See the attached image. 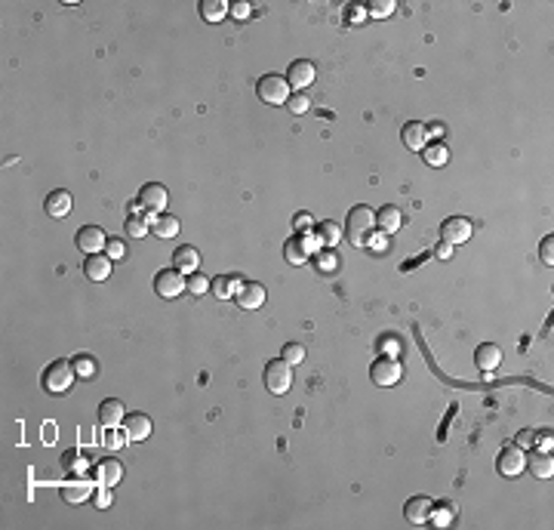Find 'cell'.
Masks as SVG:
<instances>
[{"label":"cell","instance_id":"obj_42","mask_svg":"<svg viewBox=\"0 0 554 530\" xmlns=\"http://www.w3.org/2000/svg\"><path fill=\"white\" fill-rule=\"evenodd\" d=\"M250 13H253V6L246 4V0H237V4H228V16H231V19H250Z\"/></svg>","mask_w":554,"mask_h":530},{"label":"cell","instance_id":"obj_43","mask_svg":"<svg viewBox=\"0 0 554 530\" xmlns=\"http://www.w3.org/2000/svg\"><path fill=\"white\" fill-rule=\"evenodd\" d=\"M539 256L545 265H554V238L548 234V238H542V247H539Z\"/></svg>","mask_w":554,"mask_h":530},{"label":"cell","instance_id":"obj_36","mask_svg":"<svg viewBox=\"0 0 554 530\" xmlns=\"http://www.w3.org/2000/svg\"><path fill=\"white\" fill-rule=\"evenodd\" d=\"M395 0H373L370 6H366V19H385V16L395 13Z\"/></svg>","mask_w":554,"mask_h":530},{"label":"cell","instance_id":"obj_45","mask_svg":"<svg viewBox=\"0 0 554 530\" xmlns=\"http://www.w3.org/2000/svg\"><path fill=\"white\" fill-rule=\"evenodd\" d=\"M111 502H114V493H111L108 484H99V493H96V506L99 509H108Z\"/></svg>","mask_w":554,"mask_h":530},{"label":"cell","instance_id":"obj_38","mask_svg":"<svg viewBox=\"0 0 554 530\" xmlns=\"http://www.w3.org/2000/svg\"><path fill=\"white\" fill-rule=\"evenodd\" d=\"M280 358H284L287 364H302V361H305V346H302V342H287L284 351H280Z\"/></svg>","mask_w":554,"mask_h":530},{"label":"cell","instance_id":"obj_39","mask_svg":"<svg viewBox=\"0 0 554 530\" xmlns=\"http://www.w3.org/2000/svg\"><path fill=\"white\" fill-rule=\"evenodd\" d=\"M188 293H191V296H203V293H210V277H203L200 272L188 275Z\"/></svg>","mask_w":554,"mask_h":530},{"label":"cell","instance_id":"obj_50","mask_svg":"<svg viewBox=\"0 0 554 530\" xmlns=\"http://www.w3.org/2000/svg\"><path fill=\"white\" fill-rule=\"evenodd\" d=\"M536 444L545 450V453H551V444H554V435H551V428L548 432H542V435H536Z\"/></svg>","mask_w":554,"mask_h":530},{"label":"cell","instance_id":"obj_30","mask_svg":"<svg viewBox=\"0 0 554 530\" xmlns=\"http://www.w3.org/2000/svg\"><path fill=\"white\" fill-rule=\"evenodd\" d=\"M198 13H200L203 22H212V25H216V22H222V19L228 16V4H225V0H200V4H198Z\"/></svg>","mask_w":554,"mask_h":530},{"label":"cell","instance_id":"obj_40","mask_svg":"<svg viewBox=\"0 0 554 530\" xmlns=\"http://www.w3.org/2000/svg\"><path fill=\"white\" fill-rule=\"evenodd\" d=\"M287 108H289L293 114H305V112L311 108V99L305 96V92H293V96L287 99Z\"/></svg>","mask_w":554,"mask_h":530},{"label":"cell","instance_id":"obj_9","mask_svg":"<svg viewBox=\"0 0 554 530\" xmlns=\"http://www.w3.org/2000/svg\"><path fill=\"white\" fill-rule=\"evenodd\" d=\"M499 472L505 478H517L526 469V457H524V447H517V444H511V447H502L499 450V459H496Z\"/></svg>","mask_w":554,"mask_h":530},{"label":"cell","instance_id":"obj_7","mask_svg":"<svg viewBox=\"0 0 554 530\" xmlns=\"http://www.w3.org/2000/svg\"><path fill=\"white\" fill-rule=\"evenodd\" d=\"M400 376H404V364H400L397 358H388V355H379L376 364L370 367V380L376 385H382V389L400 383Z\"/></svg>","mask_w":554,"mask_h":530},{"label":"cell","instance_id":"obj_25","mask_svg":"<svg viewBox=\"0 0 554 530\" xmlns=\"http://www.w3.org/2000/svg\"><path fill=\"white\" fill-rule=\"evenodd\" d=\"M376 225H379V231H385V234L397 231L400 225H404V213H400V207H395V204L379 207L376 210Z\"/></svg>","mask_w":554,"mask_h":530},{"label":"cell","instance_id":"obj_28","mask_svg":"<svg viewBox=\"0 0 554 530\" xmlns=\"http://www.w3.org/2000/svg\"><path fill=\"white\" fill-rule=\"evenodd\" d=\"M308 256H311V253H308V247H305V238H302V234H296V238H289V241L284 243V259H287L289 265H302Z\"/></svg>","mask_w":554,"mask_h":530},{"label":"cell","instance_id":"obj_41","mask_svg":"<svg viewBox=\"0 0 554 530\" xmlns=\"http://www.w3.org/2000/svg\"><path fill=\"white\" fill-rule=\"evenodd\" d=\"M366 247H370L373 253H385V250H388V234L373 229V231H370V238H366Z\"/></svg>","mask_w":554,"mask_h":530},{"label":"cell","instance_id":"obj_48","mask_svg":"<svg viewBox=\"0 0 554 530\" xmlns=\"http://www.w3.org/2000/svg\"><path fill=\"white\" fill-rule=\"evenodd\" d=\"M514 444H517V447H533V444H536V432H530V428H524V432H517Z\"/></svg>","mask_w":554,"mask_h":530},{"label":"cell","instance_id":"obj_5","mask_svg":"<svg viewBox=\"0 0 554 530\" xmlns=\"http://www.w3.org/2000/svg\"><path fill=\"white\" fill-rule=\"evenodd\" d=\"M471 234H474V225L468 216H450V219H443V225H440V241L450 243V247L468 243Z\"/></svg>","mask_w":554,"mask_h":530},{"label":"cell","instance_id":"obj_15","mask_svg":"<svg viewBox=\"0 0 554 530\" xmlns=\"http://www.w3.org/2000/svg\"><path fill=\"white\" fill-rule=\"evenodd\" d=\"M92 493V484L87 478H71V481H65L59 487V496L68 502V506H80V502H87Z\"/></svg>","mask_w":554,"mask_h":530},{"label":"cell","instance_id":"obj_32","mask_svg":"<svg viewBox=\"0 0 554 530\" xmlns=\"http://www.w3.org/2000/svg\"><path fill=\"white\" fill-rule=\"evenodd\" d=\"M422 157L428 167H447L450 164V148L447 142H428V145L422 148Z\"/></svg>","mask_w":554,"mask_h":530},{"label":"cell","instance_id":"obj_4","mask_svg":"<svg viewBox=\"0 0 554 530\" xmlns=\"http://www.w3.org/2000/svg\"><path fill=\"white\" fill-rule=\"evenodd\" d=\"M262 380H265V389L271 395H287L289 385H293V364H287L284 358H275L265 364V373H262Z\"/></svg>","mask_w":554,"mask_h":530},{"label":"cell","instance_id":"obj_18","mask_svg":"<svg viewBox=\"0 0 554 530\" xmlns=\"http://www.w3.org/2000/svg\"><path fill=\"white\" fill-rule=\"evenodd\" d=\"M431 506H434V502L428 500V496H410V500H407V506H404V515H407L410 524H428Z\"/></svg>","mask_w":554,"mask_h":530},{"label":"cell","instance_id":"obj_44","mask_svg":"<svg viewBox=\"0 0 554 530\" xmlns=\"http://www.w3.org/2000/svg\"><path fill=\"white\" fill-rule=\"evenodd\" d=\"M126 253V247H124V241L121 238H108V247H105V256L108 259H121Z\"/></svg>","mask_w":554,"mask_h":530},{"label":"cell","instance_id":"obj_34","mask_svg":"<svg viewBox=\"0 0 554 530\" xmlns=\"http://www.w3.org/2000/svg\"><path fill=\"white\" fill-rule=\"evenodd\" d=\"M124 231L130 234V238H145V234L151 231V219L148 216H126V225H124Z\"/></svg>","mask_w":554,"mask_h":530},{"label":"cell","instance_id":"obj_31","mask_svg":"<svg viewBox=\"0 0 554 530\" xmlns=\"http://www.w3.org/2000/svg\"><path fill=\"white\" fill-rule=\"evenodd\" d=\"M71 367H74V373H78L80 380H92V376L99 373V361H96V355H90V351H80V355H74L71 358Z\"/></svg>","mask_w":554,"mask_h":530},{"label":"cell","instance_id":"obj_19","mask_svg":"<svg viewBox=\"0 0 554 530\" xmlns=\"http://www.w3.org/2000/svg\"><path fill=\"white\" fill-rule=\"evenodd\" d=\"M124 416H126L124 401L108 398V401H102V404H99V423L105 426V428H117V426H124Z\"/></svg>","mask_w":554,"mask_h":530},{"label":"cell","instance_id":"obj_21","mask_svg":"<svg viewBox=\"0 0 554 530\" xmlns=\"http://www.w3.org/2000/svg\"><path fill=\"white\" fill-rule=\"evenodd\" d=\"M62 469L68 472V478H83V475H87V469H90V457L80 447L65 450L62 453Z\"/></svg>","mask_w":554,"mask_h":530},{"label":"cell","instance_id":"obj_24","mask_svg":"<svg viewBox=\"0 0 554 530\" xmlns=\"http://www.w3.org/2000/svg\"><path fill=\"white\" fill-rule=\"evenodd\" d=\"M474 361H477V367H481L483 373H490V370H496L502 364V349L496 346V342H483V346H477Z\"/></svg>","mask_w":554,"mask_h":530},{"label":"cell","instance_id":"obj_20","mask_svg":"<svg viewBox=\"0 0 554 530\" xmlns=\"http://www.w3.org/2000/svg\"><path fill=\"white\" fill-rule=\"evenodd\" d=\"M173 265L179 268L182 275H194L200 268V253L198 247H191V243H182V247L173 253Z\"/></svg>","mask_w":554,"mask_h":530},{"label":"cell","instance_id":"obj_2","mask_svg":"<svg viewBox=\"0 0 554 530\" xmlns=\"http://www.w3.org/2000/svg\"><path fill=\"white\" fill-rule=\"evenodd\" d=\"M74 376H78V373H74L71 361L56 358L53 364H47L44 376H40V385H44V392H47V395H65L68 389H71Z\"/></svg>","mask_w":554,"mask_h":530},{"label":"cell","instance_id":"obj_3","mask_svg":"<svg viewBox=\"0 0 554 530\" xmlns=\"http://www.w3.org/2000/svg\"><path fill=\"white\" fill-rule=\"evenodd\" d=\"M255 92H259V99L265 105H287V99L293 96V90H289L287 78H280V74H265V78H259V83H255Z\"/></svg>","mask_w":554,"mask_h":530},{"label":"cell","instance_id":"obj_12","mask_svg":"<svg viewBox=\"0 0 554 530\" xmlns=\"http://www.w3.org/2000/svg\"><path fill=\"white\" fill-rule=\"evenodd\" d=\"M167 200H169V195H167V188H164L160 182H148V185H142V191H139V204L145 207V213H164Z\"/></svg>","mask_w":554,"mask_h":530},{"label":"cell","instance_id":"obj_37","mask_svg":"<svg viewBox=\"0 0 554 530\" xmlns=\"http://www.w3.org/2000/svg\"><path fill=\"white\" fill-rule=\"evenodd\" d=\"M126 444V435L117 432V428H105V438H102V447H105L108 453H117Z\"/></svg>","mask_w":554,"mask_h":530},{"label":"cell","instance_id":"obj_52","mask_svg":"<svg viewBox=\"0 0 554 530\" xmlns=\"http://www.w3.org/2000/svg\"><path fill=\"white\" fill-rule=\"evenodd\" d=\"M428 136L443 139V124H428Z\"/></svg>","mask_w":554,"mask_h":530},{"label":"cell","instance_id":"obj_51","mask_svg":"<svg viewBox=\"0 0 554 530\" xmlns=\"http://www.w3.org/2000/svg\"><path fill=\"white\" fill-rule=\"evenodd\" d=\"M434 256H438V259H450V256H453V247H450V243H434Z\"/></svg>","mask_w":554,"mask_h":530},{"label":"cell","instance_id":"obj_6","mask_svg":"<svg viewBox=\"0 0 554 530\" xmlns=\"http://www.w3.org/2000/svg\"><path fill=\"white\" fill-rule=\"evenodd\" d=\"M188 290V277H185L179 268H164V272L155 275V293L164 299H176L179 293Z\"/></svg>","mask_w":554,"mask_h":530},{"label":"cell","instance_id":"obj_11","mask_svg":"<svg viewBox=\"0 0 554 530\" xmlns=\"http://www.w3.org/2000/svg\"><path fill=\"white\" fill-rule=\"evenodd\" d=\"M314 62H308V59H296L293 65L287 68V83H289V90H305V87H311L314 83Z\"/></svg>","mask_w":554,"mask_h":530},{"label":"cell","instance_id":"obj_14","mask_svg":"<svg viewBox=\"0 0 554 530\" xmlns=\"http://www.w3.org/2000/svg\"><path fill=\"white\" fill-rule=\"evenodd\" d=\"M234 299H237V306L246 308V311L262 308V306H265V287H262L259 281H243L241 290L234 293Z\"/></svg>","mask_w":554,"mask_h":530},{"label":"cell","instance_id":"obj_1","mask_svg":"<svg viewBox=\"0 0 554 530\" xmlns=\"http://www.w3.org/2000/svg\"><path fill=\"white\" fill-rule=\"evenodd\" d=\"M376 229V210L370 207H351V213H348V222H345V231H348V241L354 243V247H366V238H370V231Z\"/></svg>","mask_w":554,"mask_h":530},{"label":"cell","instance_id":"obj_26","mask_svg":"<svg viewBox=\"0 0 554 530\" xmlns=\"http://www.w3.org/2000/svg\"><path fill=\"white\" fill-rule=\"evenodd\" d=\"M456 515H459V506L453 500H440V502H434L431 506V524L434 527H450L456 521Z\"/></svg>","mask_w":554,"mask_h":530},{"label":"cell","instance_id":"obj_35","mask_svg":"<svg viewBox=\"0 0 554 530\" xmlns=\"http://www.w3.org/2000/svg\"><path fill=\"white\" fill-rule=\"evenodd\" d=\"M314 263H318V272L320 275H332L339 268V256L332 253L330 247H323V250H318V256H314Z\"/></svg>","mask_w":554,"mask_h":530},{"label":"cell","instance_id":"obj_16","mask_svg":"<svg viewBox=\"0 0 554 530\" xmlns=\"http://www.w3.org/2000/svg\"><path fill=\"white\" fill-rule=\"evenodd\" d=\"M92 475H96V481H99V484L114 487V484H121V478H124V462H121V459H114V457H105V459H99V462H96Z\"/></svg>","mask_w":554,"mask_h":530},{"label":"cell","instance_id":"obj_46","mask_svg":"<svg viewBox=\"0 0 554 530\" xmlns=\"http://www.w3.org/2000/svg\"><path fill=\"white\" fill-rule=\"evenodd\" d=\"M379 351H382V355H388V358H395L400 351V342L395 339V336H385V339L379 342Z\"/></svg>","mask_w":554,"mask_h":530},{"label":"cell","instance_id":"obj_49","mask_svg":"<svg viewBox=\"0 0 554 530\" xmlns=\"http://www.w3.org/2000/svg\"><path fill=\"white\" fill-rule=\"evenodd\" d=\"M293 225H296V229H299V231H305V229H311V225H314V219H311V213H305V210H302V213H296V219H293Z\"/></svg>","mask_w":554,"mask_h":530},{"label":"cell","instance_id":"obj_33","mask_svg":"<svg viewBox=\"0 0 554 530\" xmlns=\"http://www.w3.org/2000/svg\"><path fill=\"white\" fill-rule=\"evenodd\" d=\"M314 234H318L320 247H330V250H332L339 241H342V225L332 222V219H327V222H320V225H318V231H314Z\"/></svg>","mask_w":554,"mask_h":530},{"label":"cell","instance_id":"obj_27","mask_svg":"<svg viewBox=\"0 0 554 530\" xmlns=\"http://www.w3.org/2000/svg\"><path fill=\"white\" fill-rule=\"evenodd\" d=\"M241 277L237 275H219V277H212L210 281V293L212 296H219V299H228V296H234L237 290H241Z\"/></svg>","mask_w":554,"mask_h":530},{"label":"cell","instance_id":"obj_8","mask_svg":"<svg viewBox=\"0 0 554 530\" xmlns=\"http://www.w3.org/2000/svg\"><path fill=\"white\" fill-rule=\"evenodd\" d=\"M74 243L83 250V253H105V247H108V234H105V229H99V225H83V229L74 234Z\"/></svg>","mask_w":554,"mask_h":530},{"label":"cell","instance_id":"obj_23","mask_svg":"<svg viewBox=\"0 0 554 530\" xmlns=\"http://www.w3.org/2000/svg\"><path fill=\"white\" fill-rule=\"evenodd\" d=\"M111 263H114V259H108L105 253H92V256H87V263H83V275L99 284L111 275Z\"/></svg>","mask_w":554,"mask_h":530},{"label":"cell","instance_id":"obj_47","mask_svg":"<svg viewBox=\"0 0 554 530\" xmlns=\"http://www.w3.org/2000/svg\"><path fill=\"white\" fill-rule=\"evenodd\" d=\"M345 16H348V22L361 25V22H366V6H348Z\"/></svg>","mask_w":554,"mask_h":530},{"label":"cell","instance_id":"obj_10","mask_svg":"<svg viewBox=\"0 0 554 530\" xmlns=\"http://www.w3.org/2000/svg\"><path fill=\"white\" fill-rule=\"evenodd\" d=\"M151 432H155V423H151V416L148 414H126L124 416V435H126V441H145V438H151Z\"/></svg>","mask_w":554,"mask_h":530},{"label":"cell","instance_id":"obj_13","mask_svg":"<svg viewBox=\"0 0 554 530\" xmlns=\"http://www.w3.org/2000/svg\"><path fill=\"white\" fill-rule=\"evenodd\" d=\"M400 139H404V145L410 148V151H422L431 142L428 124H425V121H407L404 130H400Z\"/></svg>","mask_w":554,"mask_h":530},{"label":"cell","instance_id":"obj_17","mask_svg":"<svg viewBox=\"0 0 554 530\" xmlns=\"http://www.w3.org/2000/svg\"><path fill=\"white\" fill-rule=\"evenodd\" d=\"M44 210H47V216H53V219H65V216L71 213V191H65V188L49 191L47 200H44Z\"/></svg>","mask_w":554,"mask_h":530},{"label":"cell","instance_id":"obj_22","mask_svg":"<svg viewBox=\"0 0 554 530\" xmlns=\"http://www.w3.org/2000/svg\"><path fill=\"white\" fill-rule=\"evenodd\" d=\"M148 219H151V231L157 234V238H164V241H169V238H179V216H169V213H148Z\"/></svg>","mask_w":554,"mask_h":530},{"label":"cell","instance_id":"obj_29","mask_svg":"<svg viewBox=\"0 0 554 530\" xmlns=\"http://www.w3.org/2000/svg\"><path fill=\"white\" fill-rule=\"evenodd\" d=\"M526 469H530V475H536V478H551V472H554L551 453L536 450L533 457H526Z\"/></svg>","mask_w":554,"mask_h":530}]
</instances>
